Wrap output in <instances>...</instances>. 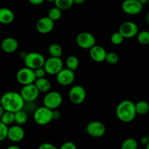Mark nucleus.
Listing matches in <instances>:
<instances>
[{"instance_id": "0eeeda50", "label": "nucleus", "mask_w": 149, "mask_h": 149, "mask_svg": "<svg viewBox=\"0 0 149 149\" xmlns=\"http://www.w3.org/2000/svg\"><path fill=\"white\" fill-rule=\"evenodd\" d=\"M16 79L22 85L33 84L36 79L33 70L26 66L18 70L16 74Z\"/></svg>"}, {"instance_id": "a211bd4d", "label": "nucleus", "mask_w": 149, "mask_h": 149, "mask_svg": "<svg viewBox=\"0 0 149 149\" xmlns=\"http://www.w3.org/2000/svg\"><path fill=\"white\" fill-rule=\"evenodd\" d=\"M1 49L6 53H13L18 48V42L15 38L7 37L1 42Z\"/></svg>"}, {"instance_id": "ddd939ff", "label": "nucleus", "mask_w": 149, "mask_h": 149, "mask_svg": "<svg viewBox=\"0 0 149 149\" xmlns=\"http://www.w3.org/2000/svg\"><path fill=\"white\" fill-rule=\"evenodd\" d=\"M87 132L93 138H101L106 133V127L99 121H93L86 127Z\"/></svg>"}, {"instance_id": "6e6552de", "label": "nucleus", "mask_w": 149, "mask_h": 149, "mask_svg": "<svg viewBox=\"0 0 149 149\" xmlns=\"http://www.w3.org/2000/svg\"><path fill=\"white\" fill-rule=\"evenodd\" d=\"M87 93L82 86L75 85L72 87L68 93L69 100L73 104L80 105L85 100Z\"/></svg>"}, {"instance_id": "2eb2a0df", "label": "nucleus", "mask_w": 149, "mask_h": 149, "mask_svg": "<svg viewBox=\"0 0 149 149\" xmlns=\"http://www.w3.org/2000/svg\"><path fill=\"white\" fill-rule=\"evenodd\" d=\"M55 27V21L49 17H43L39 18L36 23V29L40 33L46 34L52 31Z\"/></svg>"}, {"instance_id": "2f4dec72", "label": "nucleus", "mask_w": 149, "mask_h": 149, "mask_svg": "<svg viewBox=\"0 0 149 149\" xmlns=\"http://www.w3.org/2000/svg\"><path fill=\"white\" fill-rule=\"evenodd\" d=\"M7 132H8V126L0 121V141H2L7 138Z\"/></svg>"}, {"instance_id": "7c9ffc66", "label": "nucleus", "mask_w": 149, "mask_h": 149, "mask_svg": "<svg viewBox=\"0 0 149 149\" xmlns=\"http://www.w3.org/2000/svg\"><path fill=\"white\" fill-rule=\"evenodd\" d=\"M124 39H125L124 36L119 31L114 32L111 36V42L114 45H121L123 42Z\"/></svg>"}, {"instance_id": "b1692460", "label": "nucleus", "mask_w": 149, "mask_h": 149, "mask_svg": "<svg viewBox=\"0 0 149 149\" xmlns=\"http://www.w3.org/2000/svg\"><path fill=\"white\" fill-rule=\"evenodd\" d=\"M65 64H66L67 68L73 71H75L79 65V61L77 57L74 56V55H71L66 59Z\"/></svg>"}, {"instance_id": "f3484780", "label": "nucleus", "mask_w": 149, "mask_h": 149, "mask_svg": "<svg viewBox=\"0 0 149 149\" xmlns=\"http://www.w3.org/2000/svg\"><path fill=\"white\" fill-rule=\"evenodd\" d=\"M106 51L103 47L100 45H94L90 49V57L92 60L97 63L105 61L106 56Z\"/></svg>"}, {"instance_id": "393cba45", "label": "nucleus", "mask_w": 149, "mask_h": 149, "mask_svg": "<svg viewBox=\"0 0 149 149\" xmlns=\"http://www.w3.org/2000/svg\"><path fill=\"white\" fill-rule=\"evenodd\" d=\"M0 121L7 126L12 125L15 122V113L4 111L1 119H0Z\"/></svg>"}, {"instance_id": "f8f14e48", "label": "nucleus", "mask_w": 149, "mask_h": 149, "mask_svg": "<svg viewBox=\"0 0 149 149\" xmlns=\"http://www.w3.org/2000/svg\"><path fill=\"white\" fill-rule=\"evenodd\" d=\"M122 8L126 14L136 15L142 12L143 5L138 0H125L122 2Z\"/></svg>"}, {"instance_id": "5701e85b", "label": "nucleus", "mask_w": 149, "mask_h": 149, "mask_svg": "<svg viewBox=\"0 0 149 149\" xmlns=\"http://www.w3.org/2000/svg\"><path fill=\"white\" fill-rule=\"evenodd\" d=\"M28 115L24 110H20L15 112V122L18 125H23L27 122Z\"/></svg>"}, {"instance_id": "49530a36", "label": "nucleus", "mask_w": 149, "mask_h": 149, "mask_svg": "<svg viewBox=\"0 0 149 149\" xmlns=\"http://www.w3.org/2000/svg\"><path fill=\"white\" fill-rule=\"evenodd\" d=\"M148 138H149V132H148Z\"/></svg>"}, {"instance_id": "72a5a7b5", "label": "nucleus", "mask_w": 149, "mask_h": 149, "mask_svg": "<svg viewBox=\"0 0 149 149\" xmlns=\"http://www.w3.org/2000/svg\"><path fill=\"white\" fill-rule=\"evenodd\" d=\"M58 149H77V148L74 143L71 142V141H67V142L63 143L60 148Z\"/></svg>"}, {"instance_id": "c756f323", "label": "nucleus", "mask_w": 149, "mask_h": 149, "mask_svg": "<svg viewBox=\"0 0 149 149\" xmlns=\"http://www.w3.org/2000/svg\"><path fill=\"white\" fill-rule=\"evenodd\" d=\"M119 55L116 53L113 52H107L106 53V59L105 61L108 63L109 64H111V65H114V64H116L119 61Z\"/></svg>"}, {"instance_id": "c85d7f7f", "label": "nucleus", "mask_w": 149, "mask_h": 149, "mask_svg": "<svg viewBox=\"0 0 149 149\" xmlns=\"http://www.w3.org/2000/svg\"><path fill=\"white\" fill-rule=\"evenodd\" d=\"M138 42L142 45H147L149 44V31H141L137 34Z\"/></svg>"}, {"instance_id": "f03ea898", "label": "nucleus", "mask_w": 149, "mask_h": 149, "mask_svg": "<svg viewBox=\"0 0 149 149\" xmlns=\"http://www.w3.org/2000/svg\"><path fill=\"white\" fill-rule=\"evenodd\" d=\"M116 114L121 122L125 123L132 122L137 115L135 103L129 100H122L116 107Z\"/></svg>"}, {"instance_id": "4468645a", "label": "nucleus", "mask_w": 149, "mask_h": 149, "mask_svg": "<svg viewBox=\"0 0 149 149\" xmlns=\"http://www.w3.org/2000/svg\"><path fill=\"white\" fill-rule=\"evenodd\" d=\"M56 79L58 84L63 86H68L72 84L75 79L74 71L68 68H63L56 75Z\"/></svg>"}, {"instance_id": "37998d69", "label": "nucleus", "mask_w": 149, "mask_h": 149, "mask_svg": "<svg viewBox=\"0 0 149 149\" xmlns=\"http://www.w3.org/2000/svg\"><path fill=\"white\" fill-rule=\"evenodd\" d=\"M146 23H148L149 26V12L148 13V14L146 15Z\"/></svg>"}, {"instance_id": "39448f33", "label": "nucleus", "mask_w": 149, "mask_h": 149, "mask_svg": "<svg viewBox=\"0 0 149 149\" xmlns=\"http://www.w3.org/2000/svg\"><path fill=\"white\" fill-rule=\"evenodd\" d=\"M62 95L57 91H49L46 93L43 99L44 106L51 110L58 109L62 104Z\"/></svg>"}, {"instance_id": "9b49d317", "label": "nucleus", "mask_w": 149, "mask_h": 149, "mask_svg": "<svg viewBox=\"0 0 149 149\" xmlns=\"http://www.w3.org/2000/svg\"><path fill=\"white\" fill-rule=\"evenodd\" d=\"M20 95L25 102H33L39 97V91L34 83L23 85L20 92Z\"/></svg>"}, {"instance_id": "de8ad7c7", "label": "nucleus", "mask_w": 149, "mask_h": 149, "mask_svg": "<svg viewBox=\"0 0 149 149\" xmlns=\"http://www.w3.org/2000/svg\"><path fill=\"white\" fill-rule=\"evenodd\" d=\"M148 5H149V0H148Z\"/></svg>"}, {"instance_id": "a18cd8bd", "label": "nucleus", "mask_w": 149, "mask_h": 149, "mask_svg": "<svg viewBox=\"0 0 149 149\" xmlns=\"http://www.w3.org/2000/svg\"><path fill=\"white\" fill-rule=\"evenodd\" d=\"M146 149H149V143L146 146Z\"/></svg>"}, {"instance_id": "f257e3e1", "label": "nucleus", "mask_w": 149, "mask_h": 149, "mask_svg": "<svg viewBox=\"0 0 149 149\" xmlns=\"http://www.w3.org/2000/svg\"><path fill=\"white\" fill-rule=\"evenodd\" d=\"M25 101L20 93L14 91L7 92L0 98V105L4 111L15 113L22 110L24 106Z\"/></svg>"}, {"instance_id": "473e14b6", "label": "nucleus", "mask_w": 149, "mask_h": 149, "mask_svg": "<svg viewBox=\"0 0 149 149\" xmlns=\"http://www.w3.org/2000/svg\"><path fill=\"white\" fill-rule=\"evenodd\" d=\"M34 71L35 77H36V79L39 78H42V77H45V74H47L46 71H45L44 67H41V68H36V69L33 70Z\"/></svg>"}, {"instance_id": "4be33fe9", "label": "nucleus", "mask_w": 149, "mask_h": 149, "mask_svg": "<svg viewBox=\"0 0 149 149\" xmlns=\"http://www.w3.org/2000/svg\"><path fill=\"white\" fill-rule=\"evenodd\" d=\"M48 52L51 57L61 58L63 55V48L57 43H52L48 47Z\"/></svg>"}, {"instance_id": "7ed1b4c3", "label": "nucleus", "mask_w": 149, "mask_h": 149, "mask_svg": "<svg viewBox=\"0 0 149 149\" xmlns=\"http://www.w3.org/2000/svg\"><path fill=\"white\" fill-rule=\"evenodd\" d=\"M33 119L39 125H46L52 121V110L45 107L36 108L33 111Z\"/></svg>"}, {"instance_id": "cd10ccee", "label": "nucleus", "mask_w": 149, "mask_h": 149, "mask_svg": "<svg viewBox=\"0 0 149 149\" xmlns=\"http://www.w3.org/2000/svg\"><path fill=\"white\" fill-rule=\"evenodd\" d=\"M47 17H49L53 21L58 20L62 17V10L57 7H52L48 12Z\"/></svg>"}, {"instance_id": "c03bdc74", "label": "nucleus", "mask_w": 149, "mask_h": 149, "mask_svg": "<svg viewBox=\"0 0 149 149\" xmlns=\"http://www.w3.org/2000/svg\"><path fill=\"white\" fill-rule=\"evenodd\" d=\"M47 1H49V2H55V0H47Z\"/></svg>"}, {"instance_id": "423d86ee", "label": "nucleus", "mask_w": 149, "mask_h": 149, "mask_svg": "<svg viewBox=\"0 0 149 149\" xmlns=\"http://www.w3.org/2000/svg\"><path fill=\"white\" fill-rule=\"evenodd\" d=\"M44 68L47 74L50 75H57L63 68V63L61 58L50 57L45 60Z\"/></svg>"}, {"instance_id": "6ab92c4d", "label": "nucleus", "mask_w": 149, "mask_h": 149, "mask_svg": "<svg viewBox=\"0 0 149 149\" xmlns=\"http://www.w3.org/2000/svg\"><path fill=\"white\" fill-rule=\"evenodd\" d=\"M15 19V14L10 9L7 7L0 8V23L4 25L10 24Z\"/></svg>"}, {"instance_id": "1a4fd4ad", "label": "nucleus", "mask_w": 149, "mask_h": 149, "mask_svg": "<svg viewBox=\"0 0 149 149\" xmlns=\"http://www.w3.org/2000/svg\"><path fill=\"white\" fill-rule=\"evenodd\" d=\"M77 45L82 49H90L95 45L96 40L93 33L90 32L83 31L79 33L76 39Z\"/></svg>"}, {"instance_id": "dca6fc26", "label": "nucleus", "mask_w": 149, "mask_h": 149, "mask_svg": "<svg viewBox=\"0 0 149 149\" xmlns=\"http://www.w3.org/2000/svg\"><path fill=\"white\" fill-rule=\"evenodd\" d=\"M25 137V131L20 125H13L8 127L7 138L14 143L21 141Z\"/></svg>"}, {"instance_id": "79ce46f5", "label": "nucleus", "mask_w": 149, "mask_h": 149, "mask_svg": "<svg viewBox=\"0 0 149 149\" xmlns=\"http://www.w3.org/2000/svg\"><path fill=\"white\" fill-rule=\"evenodd\" d=\"M4 109H3V108L1 107V105H0V119H1V116H2V114H3V113H4Z\"/></svg>"}, {"instance_id": "f704fd0d", "label": "nucleus", "mask_w": 149, "mask_h": 149, "mask_svg": "<svg viewBox=\"0 0 149 149\" xmlns=\"http://www.w3.org/2000/svg\"><path fill=\"white\" fill-rule=\"evenodd\" d=\"M38 149H58L56 146L52 143H44L41 144L39 146Z\"/></svg>"}, {"instance_id": "4c0bfd02", "label": "nucleus", "mask_w": 149, "mask_h": 149, "mask_svg": "<svg viewBox=\"0 0 149 149\" xmlns=\"http://www.w3.org/2000/svg\"><path fill=\"white\" fill-rule=\"evenodd\" d=\"M141 144H142V145L145 146H146L147 144H148L149 143V138H148V135H147V136L142 137V138H141Z\"/></svg>"}, {"instance_id": "c9c22d12", "label": "nucleus", "mask_w": 149, "mask_h": 149, "mask_svg": "<svg viewBox=\"0 0 149 149\" xmlns=\"http://www.w3.org/2000/svg\"><path fill=\"white\" fill-rule=\"evenodd\" d=\"M60 117H61V113H60L59 111H58L57 109L52 110V120L59 119Z\"/></svg>"}, {"instance_id": "20e7f679", "label": "nucleus", "mask_w": 149, "mask_h": 149, "mask_svg": "<svg viewBox=\"0 0 149 149\" xmlns=\"http://www.w3.org/2000/svg\"><path fill=\"white\" fill-rule=\"evenodd\" d=\"M45 62V57L39 52H29L26 53V56L24 57V63L26 66L33 70L43 67Z\"/></svg>"}, {"instance_id": "bb28decb", "label": "nucleus", "mask_w": 149, "mask_h": 149, "mask_svg": "<svg viewBox=\"0 0 149 149\" xmlns=\"http://www.w3.org/2000/svg\"><path fill=\"white\" fill-rule=\"evenodd\" d=\"M55 7H58L61 10H66L72 7L74 4V0H55Z\"/></svg>"}, {"instance_id": "aec40b11", "label": "nucleus", "mask_w": 149, "mask_h": 149, "mask_svg": "<svg viewBox=\"0 0 149 149\" xmlns=\"http://www.w3.org/2000/svg\"><path fill=\"white\" fill-rule=\"evenodd\" d=\"M34 84L37 87L39 93H47L49 91H50L51 86H52L50 81L47 79L45 78V77L36 79L34 81Z\"/></svg>"}, {"instance_id": "a19ab883", "label": "nucleus", "mask_w": 149, "mask_h": 149, "mask_svg": "<svg viewBox=\"0 0 149 149\" xmlns=\"http://www.w3.org/2000/svg\"><path fill=\"white\" fill-rule=\"evenodd\" d=\"M138 1H139L140 2H141V4H143V5H144V4H148V0H138Z\"/></svg>"}, {"instance_id": "a878e982", "label": "nucleus", "mask_w": 149, "mask_h": 149, "mask_svg": "<svg viewBox=\"0 0 149 149\" xmlns=\"http://www.w3.org/2000/svg\"><path fill=\"white\" fill-rule=\"evenodd\" d=\"M138 142L132 138L125 139L121 145V149H138Z\"/></svg>"}, {"instance_id": "58836bf2", "label": "nucleus", "mask_w": 149, "mask_h": 149, "mask_svg": "<svg viewBox=\"0 0 149 149\" xmlns=\"http://www.w3.org/2000/svg\"><path fill=\"white\" fill-rule=\"evenodd\" d=\"M85 1V0H74V4H81Z\"/></svg>"}, {"instance_id": "e433bc0d", "label": "nucleus", "mask_w": 149, "mask_h": 149, "mask_svg": "<svg viewBox=\"0 0 149 149\" xmlns=\"http://www.w3.org/2000/svg\"><path fill=\"white\" fill-rule=\"evenodd\" d=\"M45 0H29V2L33 5H40Z\"/></svg>"}, {"instance_id": "ea45409f", "label": "nucleus", "mask_w": 149, "mask_h": 149, "mask_svg": "<svg viewBox=\"0 0 149 149\" xmlns=\"http://www.w3.org/2000/svg\"><path fill=\"white\" fill-rule=\"evenodd\" d=\"M7 149H21L19 146H10L7 147Z\"/></svg>"}, {"instance_id": "9d476101", "label": "nucleus", "mask_w": 149, "mask_h": 149, "mask_svg": "<svg viewBox=\"0 0 149 149\" xmlns=\"http://www.w3.org/2000/svg\"><path fill=\"white\" fill-rule=\"evenodd\" d=\"M118 31L124 36L125 39H130L137 36L139 32L138 25L132 21H125L119 26Z\"/></svg>"}, {"instance_id": "412c9836", "label": "nucleus", "mask_w": 149, "mask_h": 149, "mask_svg": "<svg viewBox=\"0 0 149 149\" xmlns=\"http://www.w3.org/2000/svg\"><path fill=\"white\" fill-rule=\"evenodd\" d=\"M137 114L145 115L149 112V103L145 100H140L135 103Z\"/></svg>"}]
</instances>
